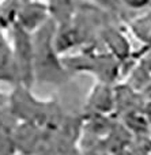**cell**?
I'll return each mask as SVG.
<instances>
[{
    "label": "cell",
    "mask_w": 151,
    "mask_h": 155,
    "mask_svg": "<svg viewBox=\"0 0 151 155\" xmlns=\"http://www.w3.org/2000/svg\"><path fill=\"white\" fill-rule=\"evenodd\" d=\"M15 153H16V148L14 143L0 146V155H15Z\"/></svg>",
    "instance_id": "cell-3"
},
{
    "label": "cell",
    "mask_w": 151,
    "mask_h": 155,
    "mask_svg": "<svg viewBox=\"0 0 151 155\" xmlns=\"http://www.w3.org/2000/svg\"><path fill=\"white\" fill-rule=\"evenodd\" d=\"M97 2H103V3H106L108 5H110V4H113L116 0H97Z\"/></svg>",
    "instance_id": "cell-4"
},
{
    "label": "cell",
    "mask_w": 151,
    "mask_h": 155,
    "mask_svg": "<svg viewBox=\"0 0 151 155\" xmlns=\"http://www.w3.org/2000/svg\"><path fill=\"white\" fill-rule=\"evenodd\" d=\"M19 124L21 123L12 114L8 105L0 106V146L14 143V137L18 131Z\"/></svg>",
    "instance_id": "cell-2"
},
{
    "label": "cell",
    "mask_w": 151,
    "mask_h": 155,
    "mask_svg": "<svg viewBox=\"0 0 151 155\" xmlns=\"http://www.w3.org/2000/svg\"><path fill=\"white\" fill-rule=\"evenodd\" d=\"M31 35L34 80L40 79L49 84H63L68 79V71L59 59L53 22L48 21Z\"/></svg>",
    "instance_id": "cell-1"
}]
</instances>
